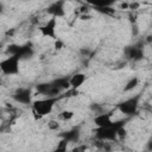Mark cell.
<instances>
[{
	"label": "cell",
	"instance_id": "cell-1",
	"mask_svg": "<svg viewBox=\"0 0 152 152\" xmlns=\"http://www.w3.org/2000/svg\"><path fill=\"white\" fill-rule=\"evenodd\" d=\"M95 137L101 140V141H115L119 137H125V122L119 121V122H113L112 126L109 127H102L95 128Z\"/></svg>",
	"mask_w": 152,
	"mask_h": 152
},
{
	"label": "cell",
	"instance_id": "cell-2",
	"mask_svg": "<svg viewBox=\"0 0 152 152\" xmlns=\"http://www.w3.org/2000/svg\"><path fill=\"white\" fill-rule=\"evenodd\" d=\"M57 101H58V97H45V99L32 101L33 114H36L38 116V119L50 114Z\"/></svg>",
	"mask_w": 152,
	"mask_h": 152
},
{
	"label": "cell",
	"instance_id": "cell-3",
	"mask_svg": "<svg viewBox=\"0 0 152 152\" xmlns=\"http://www.w3.org/2000/svg\"><path fill=\"white\" fill-rule=\"evenodd\" d=\"M0 70L4 75L13 76L20 71V59L17 56H7L0 61Z\"/></svg>",
	"mask_w": 152,
	"mask_h": 152
},
{
	"label": "cell",
	"instance_id": "cell-4",
	"mask_svg": "<svg viewBox=\"0 0 152 152\" xmlns=\"http://www.w3.org/2000/svg\"><path fill=\"white\" fill-rule=\"evenodd\" d=\"M139 101H140V95H135L133 97H129L125 101H122L118 108L119 110L125 114V115H133L137 113L138 107H139Z\"/></svg>",
	"mask_w": 152,
	"mask_h": 152
},
{
	"label": "cell",
	"instance_id": "cell-5",
	"mask_svg": "<svg viewBox=\"0 0 152 152\" xmlns=\"http://www.w3.org/2000/svg\"><path fill=\"white\" fill-rule=\"evenodd\" d=\"M7 53L8 56H17L20 61L23 58H28L33 55L32 48L28 45H17V44H11L7 46Z\"/></svg>",
	"mask_w": 152,
	"mask_h": 152
},
{
	"label": "cell",
	"instance_id": "cell-6",
	"mask_svg": "<svg viewBox=\"0 0 152 152\" xmlns=\"http://www.w3.org/2000/svg\"><path fill=\"white\" fill-rule=\"evenodd\" d=\"M56 28H57V18L51 17L38 30H39V32H40V34L43 37H48V38H51V39H57Z\"/></svg>",
	"mask_w": 152,
	"mask_h": 152
},
{
	"label": "cell",
	"instance_id": "cell-7",
	"mask_svg": "<svg viewBox=\"0 0 152 152\" xmlns=\"http://www.w3.org/2000/svg\"><path fill=\"white\" fill-rule=\"evenodd\" d=\"M13 99L21 104H32L31 89L30 88H18L13 94Z\"/></svg>",
	"mask_w": 152,
	"mask_h": 152
},
{
	"label": "cell",
	"instance_id": "cell-8",
	"mask_svg": "<svg viewBox=\"0 0 152 152\" xmlns=\"http://www.w3.org/2000/svg\"><path fill=\"white\" fill-rule=\"evenodd\" d=\"M37 91L40 95H45L46 97H57V95L61 93V90L55 87L52 84V82L50 83H40L37 86Z\"/></svg>",
	"mask_w": 152,
	"mask_h": 152
},
{
	"label": "cell",
	"instance_id": "cell-9",
	"mask_svg": "<svg viewBox=\"0 0 152 152\" xmlns=\"http://www.w3.org/2000/svg\"><path fill=\"white\" fill-rule=\"evenodd\" d=\"M113 120H112V115L108 114V113H101V114H97L95 118H94V124L96 127L99 128H102V127H109L113 125Z\"/></svg>",
	"mask_w": 152,
	"mask_h": 152
},
{
	"label": "cell",
	"instance_id": "cell-10",
	"mask_svg": "<svg viewBox=\"0 0 152 152\" xmlns=\"http://www.w3.org/2000/svg\"><path fill=\"white\" fill-rule=\"evenodd\" d=\"M64 5H65L64 1H57V2H53V4L49 7L48 12H49L52 17H55V18H59V17L64 15V13H65Z\"/></svg>",
	"mask_w": 152,
	"mask_h": 152
},
{
	"label": "cell",
	"instance_id": "cell-11",
	"mask_svg": "<svg viewBox=\"0 0 152 152\" xmlns=\"http://www.w3.org/2000/svg\"><path fill=\"white\" fill-rule=\"evenodd\" d=\"M86 81V75L82 74V72H78V74H75L72 75L70 78H69V83H70V87L74 88V89H77L80 88Z\"/></svg>",
	"mask_w": 152,
	"mask_h": 152
},
{
	"label": "cell",
	"instance_id": "cell-12",
	"mask_svg": "<svg viewBox=\"0 0 152 152\" xmlns=\"http://www.w3.org/2000/svg\"><path fill=\"white\" fill-rule=\"evenodd\" d=\"M126 55L128 58L131 59H134V61H138V59H141L142 58V49L139 48V46H129L127 50H126Z\"/></svg>",
	"mask_w": 152,
	"mask_h": 152
},
{
	"label": "cell",
	"instance_id": "cell-13",
	"mask_svg": "<svg viewBox=\"0 0 152 152\" xmlns=\"http://www.w3.org/2000/svg\"><path fill=\"white\" fill-rule=\"evenodd\" d=\"M62 137H63V140L66 142H76L80 138V132L78 129H71V131L64 132Z\"/></svg>",
	"mask_w": 152,
	"mask_h": 152
},
{
	"label": "cell",
	"instance_id": "cell-14",
	"mask_svg": "<svg viewBox=\"0 0 152 152\" xmlns=\"http://www.w3.org/2000/svg\"><path fill=\"white\" fill-rule=\"evenodd\" d=\"M52 84L55 87H57L61 91L64 90V89H69L70 88L69 78H66V77H58V78H56V80L52 81Z\"/></svg>",
	"mask_w": 152,
	"mask_h": 152
},
{
	"label": "cell",
	"instance_id": "cell-15",
	"mask_svg": "<svg viewBox=\"0 0 152 152\" xmlns=\"http://www.w3.org/2000/svg\"><path fill=\"white\" fill-rule=\"evenodd\" d=\"M138 82H139V80L137 78V77H133V78H131L127 83H126V86H125V88H124V90L125 91H128V90H132L133 88H135L137 86H138Z\"/></svg>",
	"mask_w": 152,
	"mask_h": 152
},
{
	"label": "cell",
	"instance_id": "cell-16",
	"mask_svg": "<svg viewBox=\"0 0 152 152\" xmlns=\"http://www.w3.org/2000/svg\"><path fill=\"white\" fill-rule=\"evenodd\" d=\"M74 115H75V113H74L72 110H69V109H65V110H63V112L59 114V116H61L63 120H65V121L71 120V119L74 118Z\"/></svg>",
	"mask_w": 152,
	"mask_h": 152
},
{
	"label": "cell",
	"instance_id": "cell-17",
	"mask_svg": "<svg viewBox=\"0 0 152 152\" xmlns=\"http://www.w3.org/2000/svg\"><path fill=\"white\" fill-rule=\"evenodd\" d=\"M66 146H68V142L64 141V140H62L52 152H68L66 151Z\"/></svg>",
	"mask_w": 152,
	"mask_h": 152
},
{
	"label": "cell",
	"instance_id": "cell-18",
	"mask_svg": "<svg viewBox=\"0 0 152 152\" xmlns=\"http://www.w3.org/2000/svg\"><path fill=\"white\" fill-rule=\"evenodd\" d=\"M48 127H49V129H51V131H57V129L59 128V124H58L57 121H55V120H51V121L48 124Z\"/></svg>",
	"mask_w": 152,
	"mask_h": 152
},
{
	"label": "cell",
	"instance_id": "cell-19",
	"mask_svg": "<svg viewBox=\"0 0 152 152\" xmlns=\"http://www.w3.org/2000/svg\"><path fill=\"white\" fill-rule=\"evenodd\" d=\"M87 151H88V148L86 145H77L72 148V152H87Z\"/></svg>",
	"mask_w": 152,
	"mask_h": 152
},
{
	"label": "cell",
	"instance_id": "cell-20",
	"mask_svg": "<svg viewBox=\"0 0 152 152\" xmlns=\"http://www.w3.org/2000/svg\"><path fill=\"white\" fill-rule=\"evenodd\" d=\"M55 48H56V49H61V48H62V43H61L58 39H57V42H56V44H55Z\"/></svg>",
	"mask_w": 152,
	"mask_h": 152
},
{
	"label": "cell",
	"instance_id": "cell-21",
	"mask_svg": "<svg viewBox=\"0 0 152 152\" xmlns=\"http://www.w3.org/2000/svg\"><path fill=\"white\" fill-rule=\"evenodd\" d=\"M1 11H2V4H0V13H1Z\"/></svg>",
	"mask_w": 152,
	"mask_h": 152
}]
</instances>
